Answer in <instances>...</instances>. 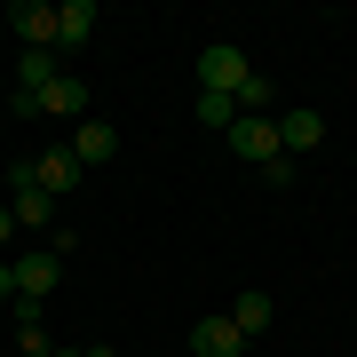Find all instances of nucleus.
<instances>
[{"instance_id":"f257e3e1","label":"nucleus","mask_w":357,"mask_h":357,"mask_svg":"<svg viewBox=\"0 0 357 357\" xmlns=\"http://www.w3.org/2000/svg\"><path fill=\"white\" fill-rule=\"evenodd\" d=\"M246 79H255L246 48H230V40H206V48H199V96H230V103H238Z\"/></svg>"},{"instance_id":"f03ea898","label":"nucleus","mask_w":357,"mask_h":357,"mask_svg":"<svg viewBox=\"0 0 357 357\" xmlns=\"http://www.w3.org/2000/svg\"><path fill=\"white\" fill-rule=\"evenodd\" d=\"M230 151H238V159H255V167H270V159H278V112H238V119H230Z\"/></svg>"},{"instance_id":"7ed1b4c3","label":"nucleus","mask_w":357,"mask_h":357,"mask_svg":"<svg viewBox=\"0 0 357 357\" xmlns=\"http://www.w3.org/2000/svg\"><path fill=\"white\" fill-rule=\"evenodd\" d=\"M0 24L16 32V48H56V8H48V0H16Z\"/></svg>"},{"instance_id":"20e7f679","label":"nucleus","mask_w":357,"mask_h":357,"mask_svg":"<svg viewBox=\"0 0 357 357\" xmlns=\"http://www.w3.org/2000/svg\"><path fill=\"white\" fill-rule=\"evenodd\" d=\"M56 278H64V255H48V246H32V255H16V294L24 302H48Z\"/></svg>"},{"instance_id":"39448f33","label":"nucleus","mask_w":357,"mask_h":357,"mask_svg":"<svg viewBox=\"0 0 357 357\" xmlns=\"http://www.w3.org/2000/svg\"><path fill=\"white\" fill-rule=\"evenodd\" d=\"M32 175H40V191H48L56 206H64V199L79 191V175H88V167H79V159L64 151V143H56V151H40V159H32Z\"/></svg>"},{"instance_id":"423d86ee","label":"nucleus","mask_w":357,"mask_h":357,"mask_svg":"<svg viewBox=\"0 0 357 357\" xmlns=\"http://www.w3.org/2000/svg\"><path fill=\"white\" fill-rule=\"evenodd\" d=\"M318 135H326V119L310 112V103H286L278 112V151L294 159V151H318Z\"/></svg>"},{"instance_id":"0eeeda50","label":"nucleus","mask_w":357,"mask_h":357,"mask_svg":"<svg viewBox=\"0 0 357 357\" xmlns=\"http://www.w3.org/2000/svg\"><path fill=\"white\" fill-rule=\"evenodd\" d=\"M64 151H72L79 167H103V159H112V151H119V128H112V119H79V128H72V143H64Z\"/></svg>"},{"instance_id":"6e6552de","label":"nucleus","mask_w":357,"mask_h":357,"mask_svg":"<svg viewBox=\"0 0 357 357\" xmlns=\"http://www.w3.org/2000/svg\"><path fill=\"white\" fill-rule=\"evenodd\" d=\"M48 79H64V48H16V88L40 96Z\"/></svg>"},{"instance_id":"1a4fd4ad","label":"nucleus","mask_w":357,"mask_h":357,"mask_svg":"<svg viewBox=\"0 0 357 357\" xmlns=\"http://www.w3.org/2000/svg\"><path fill=\"white\" fill-rule=\"evenodd\" d=\"M246 342H238V326H230V318H199L191 326V357H238Z\"/></svg>"},{"instance_id":"9d476101","label":"nucleus","mask_w":357,"mask_h":357,"mask_svg":"<svg viewBox=\"0 0 357 357\" xmlns=\"http://www.w3.org/2000/svg\"><path fill=\"white\" fill-rule=\"evenodd\" d=\"M40 112H56V119H88V79H48V88H40Z\"/></svg>"},{"instance_id":"9b49d317","label":"nucleus","mask_w":357,"mask_h":357,"mask_svg":"<svg viewBox=\"0 0 357 357\" xmlns=\"http://www.w3.org/2000/svg\"><path fill=\"white\" fill-rule=\"evenodd\" d=\"M8 215H16V230H56L64 206H56L48 191H8Z\"/></svg>"},{"instance_id":"f8f14e48","label":"nucleus","mask_w":357,"mask_h":357,"mask_svg":"<svg viewBox=\"0 0 357 357\" xmlns=\"http://www.w3.org/2000/svg\"><path fill=\"white\" fill-rule=\"evenodd\" d=\"M222 318L238 326V342H255V333H270V318H278V310H270V294H238Z\"/></svg>"},{"instance_id":"ddd939ff","label":"nucleus","mask_w":357,"mask_h":357,"mask_svg":"<svg viewBox=\"0 0 357 357\" xmlns=\"http://www.w3.org/2000/svg\"><path fill=\"white\" fill-rule=\"evenodd\" d=\"M79 40H96V0H64L56 8V48H79Z\"/></svg>"},{"instance_id":"4468645a","label":"nucleus","mask_w":357,"mask_h":357,"mask_svg":"<svg viewBox=\"0 0 357 357\" xmlns=\"http://www.w3.org/2000/svg\"><path fill=\"white\" fill-rule=\"evenodd\" d=\"M230 119H238V103H230V96H199V128L230 135Z\"/></svg>"},{"instance_id":"2eb2a0df","label":"nucleus","mask_w":357,"mask_h":357,"mask_svg":"<svg viewBox=\"0 0 357 357\" xmlns=\"http://www.w3.org/2000/svg\"><path fill=\"white\" fill-rule=\"evenodd\" d=\"M16 342H24V357H48V349H56V342H48V326H24Z\"/></svg>"},{"instance_id":"dca6fc26","label":"nucleus","mask_w":357,"mask_h":357,"mask_svg":"<svg viewBox=\"0 0 357 357\" xmlns=\"http://www.w3.org/2000/svg\"><path fill=\"white\" fill-rule=\"evenodd\" d=\"M0 302H16V262L0 255Z\"/></svg>"},{"instance_id":"f3484780","label":"nucleus","mask_w":357,"mask_h":357,"mask_svg":"<svg viewBox=\"0 0 357 357\" xmlns=\"http://www.w3.org/2000/svg\"><path fill=\"white\" fill-rule=\"evenodd\" d=\"M16 238V215H8V199H0V246H8Z\"/></svg>"}]
</instances>
